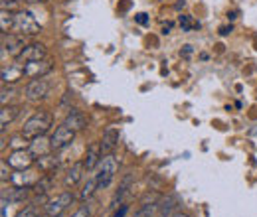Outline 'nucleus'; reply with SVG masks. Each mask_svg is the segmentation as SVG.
<instances>
[{
    "instance_id": "1",
    "label": "nucleus",
    "mask_w": 257,
    "mask_h": 217,
    "mask_svg": "<svg viewBox=\"0 0 257 217\" xmlns=\"http://www.w3.org/2000/svg\"><path fill=\"white\" fill-rule=\"evenodd\" d=\"M52 121H54V119H52V113L46 111V109H40V111H36L32 117L24 123V126H22V134H24L28 140L38 138V136H42V134H46V132L50 130Z\"/></svg>"
},
{
    "instance_id": "2",
    "label": "nucleus",
    "mask_w": 257,
    "mask_h": 217,
    "mask_svg": "<svg viewBox=\"0 0 257 217\" xmlns=\"http://www.w3.org/2000/svg\"><path fill=\"white\" fill-rule=\"evenodd\" d=\"M117 172H119V160H117V156L115 154L103 156V158H101V162L97 164L95 174H93V176H95V180H97L99 189L111 186V182L115 180Z\"/></svg>"
},
{
    "instance_id": "3",
    "label": "nucleus",
    "mask_w": 257,
    "mask_h": 217,
    "mask_svg": "<svg viewBox=\"0 0 257 217\" xmlns=\"http://www.w3.org/2000/svg\"><path fill=\"white\" fill-rule=\"evenodd\" d=\"M73 201H75V195H73L71 191H62V193H58L56 197H52V199L46 201L44 211H46L48 217H60Z\"/></svg>"
},
{
    "instance_id": "4",
    "label": "nucleus",
    "mask_w": 257,
    "mask_h": 217,
    "mask_svg": "<svg viewBox=\"0 0 257 217\" xmlns=\"http://www.w3.org/2000/svg\"><path fill=\"white\" fill-rule=\"evenodd\" d=\"M14 30L20 36H36V34L42 32V26L36 22V18L30 12L20 10V12L14 14Z\"/></svg>"
},
{
    "instance_id": "5",
    "label": "nucleus",
    "mask_w": 257,
    "mask_h": 217,
    "mask_svg": "<svg viewBox=\"0 0 257 217\" xmlns=\"http://www.w3.org/2000/svg\"><path fill=\"white\" fill-rule=\"evenodd\" d=\"M50 93V81L46 77H38V79H32L28 81V85L24 87V97L26 101L30 103H38L42 99H46Z\"/></svg>"
},
{
    "instance_id": "6",
    "label": "nucleus",
    "mask_w": 257,
    "mask_h": 217,
    "mask_svg": "<svg viewBox=\"0 0 257 217\" xmlns=\"http://www.w3.org/2000/svg\"><path fill=\"white\" fill-rule=\"evenodd\" d=\"M50 138H52V148H54L56 152H60V150H64L67 146H71V142L75 140V130L69 128V126L64 123L54 130V134H52Z\"/></svg>"
},
{
    "instance_id": "7",
    "label": "nucleus",
    "mask_w": 257,
    "mask_h": 217,
    "mask_svg": "<svg viewBox=\"0 0 257 217\" xmlns=\"http://www.w3.org/2000/svg\"><path fill=\"white\" fill-rule=\"evenodd\" d=\"M26 40L24 36L20 34H2V56H12V58H18L22 54V50L26 48Z\"/></svg>"
},
{
    "instance_id": "8",
    "label": "nucleus",
    "mask_w": 257,
    "mask_h": 217,
    "mask_svg": "<svg viewBox=\"0 0 257 217\" xmlns=\"http://www.w3.org/2000/svg\"><path fill=\"white\" fill-rule=\"evenodd\" d=\"M40 178H42L40 170L38 172L32 170V168H28V170H16L12 174V178H10V184L14 187H34Z\"/></svg>"
},
{
    "instance_id": "9",
    "label": "nucleus",
    "mask_w": 257,
    "mask_h": 217,
    "mask_svg": "<svg viewBox=\"0 0 257 217\" xmlns=\"http://www.w3.org/2000/svg\"><path fill=\"white\" fill-rule=\"evenodd\" d=\"M24 65V73L28 79H38V77H46L48 73L54 71V62L52 60H40V62L22 63Z\"/></svg>"
},
{
    "instance_id": "10",
    "label": "nucleus",
    "mask_w": 257,
    "mask_h": 217,
    "mask_svg": "<svg viewBox=\"0 0 257 217\" xmlns=\"http://www.w3.org/2000/svg\"><path fill=\"white\" fill-rule=\"evenodd\" d=\"M6 160H8L10 168H14V170H28V168L34 166L36 158H34V154L28 148H24V150H12Z\"/></svg>"
},
{
    "instance_id": "11",
    "label": "nucleus",
    "mask_w": 257,
    "mask_h": 217,
    "mask_svg": "<svg viewBox=\"0 0 257 217\" xmlns=\"http://www.w3.org/2000/svg\"><path fill=\"white\" fill-rule=\"evenodd\" d=\"M48 52H46V46L44 44H28L22 54L16 58L18 63H30V62H40V60H46Z\"/></svg>"
},
{
    "instance_id": "12",
    "label": "nucleus",
    "mask_w": 257,
    "mask_h": 217,
    "mask_svg": "<svg viewBox=\"0 0 257 217\" xmlns=\"http://www.w3.org/2000/svg\"><path fill=\"white\" fill-rule=\"evenodd\" d=\"M85 172H87V170H85L83 160L71 164V168H67V172H65V176H64V186L67 187V189L75 187L81 180H83V174H85Z\"/></svg>"
},
{
    "instance_id": "13",
    "label": "nucleus",
    "mask_w": 257,
    "mask_h": 217,
    "mask_svg": "<svg viewBox=\"0 0 257 217\" xmlns=\"http://www.w3.org/2000/svg\"><path fill=\"white\" fill-rule=\"evenodd\" d=\"M26 73H24V65L22 63H10L8 67H2V85H12L20 79H24Z\"/></svg>"
},
{
    "instance_id": "14",
    "label": "nucleus",
    "mask_w": 257,
    "mask_h": 217,
    "mask_svg": "<svg viewBox=\"0 0 257 217\" xmlns=\"http://www.w3.org/2000/svg\"><path fill=\"white\" fill-rule=\"evenodd\" d=\"M69 128H73L75 132L77 130H85L87 128V117L83 115V111H79V109H69L67 111V115H65V121H64Z\"/></svg>"
},
{
    "instance_id": "15",
    "label": "nucleus",
    "mask_w": 257,
    "mask_h": 217,
    "mask_svg": "<svg viewBox=\"0 0 257 217\" xmlns=\"http://www.w3.org/2000/svg\"><path fill=\"white\" fill-rule=\"evenodd\" d=\"M28 150L34 154V158L50 154V152L54 150V148H52V138H46V134H42V136H38V138H32Z\"/></svg>"
},
{
    "instance_id": "16",
    "label": "nucleus",
    "mask_w": 257,
    "mask_h": 217,
    "mask_svg": "<svg viewBox=\"0 0 257 217\" xmlns=\"http://www.w3.org/2000/svg\"><path fill=\"white\" fill-rule=\"evenodd\" d=\"M103 150H101V142H93V144H89V148H87V152H85V158H83V164H85V170L87 172H91V170H95L97 164L101 162V158H103Z\"/></svg>"
},
{
    "instance_id": "17",
    "label": "nucleus",
    "mask_w": 257,
    "mask_h": 217,
    "mask_svg": "<svg viewBox=\"0 0 257 217\" xmlns=\"http://www.w3.org/2000/svg\"><path fill=\"white\" fill-rule=\"evenodd\" d=\"M119 144V130L117 128H107L103 132V138H101V150L103 154H113V150L117 148Z\"/></svg>"
},
{
    "instance_id": "18",
    "label": "nucleus",
    "mask_w": 257,
    "mask_h": 217,
    "mask_svg": "<svg viewBox=\"0 0 257 217\" xmlns=\"http://www.w3.org/2000/svg\"><path fill=\"white\" fill-rule=\"evenodd\" d=\"M54 184H56L54 174H42V178L36 182V186H34L32 189L38 197H46V195L54 189Z\"/></svg>"
},
{
    "instance_id": "19",
    "label": "nucleus",
    "mask_w": 257,
    "mask_h": 217,
    "mask_svg": "<svg viewBox=\"0 0 257 217\" xmlns=\"http://www.w3.org/2000/svg\"><path fill=\"white\" fill-rule=\"evenodd\" d=\"M58 164H60V158L56 154H52V152L36 158V166H38V170H40L42 174H52V172L58 168Z\"/></svg>"
},
{
    "instance_id": "20",
    "label": "nucleus",
    "mask_w": 257,
    "mask_h": 217,
    "mask_svg": "<svg viewBox=\"0 0 257 217\" xmlns=\"http://www.w3.org/2000/svg\"><path fill=\"white\" fill-rule=\"evenodd\" d=\"M20 115V107L18 105H4L2 111H0V126L2 130H6L8 124H12Z\"/></svg>"
},
{
    "instance_id": "21",
    "label": "nucleus",
    "mask_w": 257,
    "mask_h": 217,
    "mask_svg": "<svg viewBox=\"0 0 257 217\" xmlns=\"http://www.w3.org/2000/svg\"><path fill=\"white\" fill-rule=\"evenodd\" d=\"M133 182H135V174H133V172H127V174L123 176L121 184H119V189H117V191H115V195H113V205H117V203L127 195L131 186H133Z\"/></svg>"
},
{
    "instance_id": "22",
    "label": "nucleus",
    "mask_w": 257,
    "mask_h": 217,
    "mask_svg": "<svg viewBox=\"0 0 257 217\" xmlns=\"http://www.w3.org/2000/svg\"><path fill=\"white\" fill-rule=\"evenodd\" d=\"M176 205H178V201H176L174 195L162 197L161 201H159V217H172L174 211H176Z\"/></svg>"
},
{
    "instance_id": "23",
    "label": "nucleus",
    "mask_w": 257,
    "mask_h": 217,
    "mask_svg": "<svg viewBox=\"0 0 257 217\" xmlns=\"http://www.w3.org/2000/svg\"><path fill=\"white\" fill-rule=\"evenodd\" d=\"M95 189H99V186H97V180H95V176H93V178H89V180L83 184L81 191H79V199H81V201L89 199V197L95 193Z\"/></svg>"
},
{
    "instance_id": "24",
    "label": "nucleus",
    "mask_w": 257,
    "mask_h": 217,
    "mask_svg": "<svg viewBox=\"0 0 257 217\" xmlns=\"http://www.w3.org/2000/svg\"><path fill=\"white\" fill-rule=\"evenodd\" d=\"M0 30H2V34L14 30V14L12 12H6V10L0 12Z\"/></svg>"
},
{
    "instance_id": "25",
    "label": "nucleus",
    "mask_w": 257,
    "mask_h": 217,
    "mask_svg": "<svg viewBox=\"0 0 257 217\" xmlns=\"http://www.w3.org/2000/svg\"><path fill=\"white\" fill-rule=\"evenodd\" d=\"M8 146H10L12 150H24V148H28V146H30V140L20 132V134H14V136L10 138Z\"/></svg>"
},
{
    "instance_id": "26",
    "label": "nucleus",
    "mask_w": 257,
    "mask_h": 217,
    "mask_svg": "<svg viewBox=\"0 0 257 217\" xmlns=\"http://www.w3.org/2000/svg\"><path fill=\"white\" fill-rule=\"evenodd\" d=\"M14 95H16V89L12 87V85H2V93H0V103H2V107L6 105V103H10L12 99H14Z\"/></svg>"
},
{
    "instance_id": "27",
    "label": "nucleus",
    "mask_w": 257,
    "mask_h": 217,
    "mask_svg": "<svg viewBox=\"0 0 257 217\" xmlns=\"http://www.w3.org/2000/svg\"><path fill=\"white\" fill-rule=\"evenodd\" d=\"M180 26H182V30L184 32H190L192 28H200V24L198 22H194L192 16H180Z\"/></svg>"
},
{
    "instance_id": "28",
    "label": "nucleus",
    "mask_w": 257,
    "mask_h": 217,
    "mask_svg": "<svg viewBox=\"0 0 257 217\" xmlns=\"http://www.w3.org/2000/svg\"><path fill=\"white\" fill-rule=\"evenodd\" d=\"M10 164H8V160H2L0 162V180L6 184V182H10V178H12V172H10V168H8Z\"/></svg>"
},
{
    "instance_id": "29",
    "label": "nucleus",
    "mask_w": 257,
    "mask_h": 217,
    "mask_svg": "<svg viewBox=\"0 0 257 217\" xmlns=\"http://www.w3.org/2000/svg\"><path fill=\"white\" fill-rule=\"evenodd\" d=\"M14 217H38V209H36V205H26L24 209H20Z\"/></svg>"
},
{
    "instance_id": "30",
    "label": "nucleus",
    "mask_w": 257,
    "mask_h": 217,
    "mask_svg": "<svg viewBox=\"0 0 257 217\" xmlns=\"http://www.w3.org/2000/svg\"><path fill=\"white\" fill-rule=\"evenodd\" d=\"M71 217H89V207H87V205L77 207V209L73 211V215H71Z\"/></svg>"
},
{
    "instance_id": "31",
    "label": "nucleus",
    "mask_w": 257,
    "mask_h": 217,
    "mask_svg": "<svg viewBox=\"0 0 257 217\" xmlns=\"http://www.w3.org/2000/svg\"><path fill=\"white\" fill-rule=\"evenodd\" d=\"M127 205H121V209H117L115 213H113V217H125V213H127Z\"/></svg>"
},
{
    "instance_id": "32",
    "label": "nucleus",
    "mask_w": 257,
    "mask_h": 217,
    "mask_svg": "<svg viewBox=\"0 0 257 217\" xmlns=\"http://www.w3.org/2000/svg\"><path fill=\"white\" fill-rule=\"evenodd\" d=\"M231 32H233V26H231V24H229V26H222V28H220V36H227V34H231Z\"/></svg>"
},
{
    "instance_id": "33",
    "label": "nucleus",
    "mask_w": 257,
    "mask_h": 217,
    "mask_svg": "<svg viewBox=\"0 0 257 217\" xmlns=\"http://www.w3.org/2000/svg\"><path fill=\"white\" fill-rule=\"evenodd\" d=\"M192 54V46H184L182 50H180V56H184V58H188Z\"/></svg>"
},
{
    "instance_id": "34",
    "label": "nucleus",
    "mask_w": 257,
    "mask_h": 217,
    "mask_svg": "<svg viewBox=\"0 0 257 217\" xmlns=\"http://www.w3.org/2000/svg\"><path fill=\"white\" fill-rule=\"evenodd\" d=\"M135 20H137L139 24H147V14H137Z\"/></svg>"
},
{
    "instance_id": "35",
    "label": "nucleus",
    "mask_w": 257,
    "mask_h": 217,
    "mask_svg": "<svg viewBox=\"0 0 257 217\" xmlns=\"http://www.w3.org/2000/svg\"><path fill=\"white\" fill-rule=\"evenodd\" d=\"M20 2H26V4H42L46 0H20Z\"/></svg>"
},
{
    "instance_id": "36",
    "label": "nucleus",
    "mask_w": 257,
    "mask_h": 217,
    "mask_svg": "<svg viewBox=\"0 0 257 217\" xmlns=\"http://www.w3.org/2000/svg\"><path fill=\"white\" fill-rule=\"evenodd\" d=\"M172 217H190L188 213H184V211H174V215Z\"/></svg>"
},
{
    "instance_id": "37",
    "label": "nucleus",
    "mask_w": 257,
    "mask_h": 217,
    "mask_svg": "<svg viewBox=\"0 0 257 217\" xmlns=\"http://www.w3.org/2000/svg\"><path fill=\"white\" fill-rule=\"evenodd\" d=\"M170 28H172V24H166V26L162 28V34H168V32H170Z\"/></svg>"
},
{
    "instance_id": "38",
    "label": "nucleus",
    "mask_w": 257,
    "mask_h": 217,
    "mask_svg": "<svg viewBox=\"0 0 257 217\" xmlns=\"http://www.w3.org/2000/svg\"><path fill=\"white\" fill-rule=\"evenodd\" d=\"M184 6H186V2H184V0H182V2H178V4H176V8H178V10H180V8H184Z\"/></svg>"
},
{
    "instance_id": "39",
    "label": "nucleus",
    "mask_w": 257,
    "mask_h": 217,
    "mask_svg": "<svg viewBox=\"0 0 257 217\" xmlns=\"http://www.w3.org/2000/svg\"><path fill=\"white\" fill-rule=\"evenodd\" d=\"M40 217H44V215H40Z\"/></svg>"
},
{
    "instance_id": "40",
    "label": "nucleus",
    "mask_w": 257,
    "mask_h": 217,
    "mask_svg": "<svg viewBox=\"0 0 257 217\" xmlns=\"http://www.w3.org/2000/svg\"><path fill=\"white\" fill-rule=\"evenodd\" d=\"M60 217H62V215H60Z\"/></svg>"
}]
</instances>
